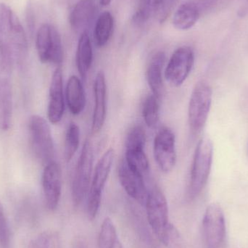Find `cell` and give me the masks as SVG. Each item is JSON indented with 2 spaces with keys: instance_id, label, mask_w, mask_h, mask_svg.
<instances>
[{
  "instance_id": "603a6c76",
  "label": "cell",
  "mask_w": 248,
  "mask_h": 248,
  "mask_svg": "<svg viewBox=\"0 0 248 248\" xmlns=\"http://www.w3.org/2000/svg\"><path fill=\"white\" fill-rule=\"evenodd\" d=\"M113 26L114 20L110 12H104L99 16L94 31V41L99 47H103L108 43L113 34Z\"/></svg>"
},
{
  "instance_id": "cb8c5ba5",
  "label": "cell",
  "mask_w": 248,
  "mask_h": 248,
  "mask_svg": "<svg viewBox=\"0 0 248 248\" xmlns=\"http://www.w3.org/2000/svg\"><path fill=\"white\" fill-rule=\"evenodd\" d=\"M99 248H124L114 223L107 217L103 221L98 236Z\"/></svg>"
},
{
  "instance_id": "ffe728a7",
  "label": "cell",
  "mask_w": 248,
  "mask_h": 248,
  "mask_svg": "<svg viewBox=\"0 0 248 248\" xmlns=\"http://www.w3.org/2000/svg\"><path fill=\"white\" fill-rule=\"evenodd\" d=\"M67 106L71 114L78 116L82 113L86 106V94L82 81L77 76L68 78L65 88Z\"/></svg>"
},
{
  "instance_id": "4316f807",
  "label": "cell",
  "mask_w": 248,
  "mask_h": 248,
  "mask_svg": "<svg viewBox=\"0 0 248 248\" xmlns=\"http://www.w3.org/2000/svg\"><path fill=\"white\" fill-rule=\"evenodd\" d=\"M80 142V129L77 124L71 123L67 128L65 139V160L67 162L71 161L74 157L79 147Z\"/></svg>"
},
{
  "instance_id": "30bf717a",
  "label": "cell",
  "mask_w": 248,
  "mask_h": 248,
  "mask_svg": "<svg viewBox=\"0 0 248 248\" xmlns=\"http://www.w3.org/2000/svg\"><path fill=\"white\" fill-rule=\"evenodd\" d=\"M36 50L42 63L59 66L63 59L62 40L56 28L49 23L42 25L36 34Z\"/></svg>"
},
{
  "instance_id": "484cf974",
  "label": "cell",
  "mask_w": 248,
  "mask_h": 248,
  "mask_svg": "<svg viewBox=\"0 0 248 248\" xmlns=\"http://www.w3.org/2000/svg\"><path fill=\"white\" fill-rule=\"evenodd\" d=\"M160 99L154 94H150L146 97L143 103L142 116L144 123L150 128L157 126L160 117Z\"/></svg>"
},
{
  "instance_id": "83f0119b",
  "label": "cell",
  "mask_w": 248,
  "mask_h": 248,
  "mask_svg": "<svg viewBox=\"0 0 248 248\" xmlns=\"http://www.w3.org/2000/svg\"><path fill=\"white\" fill-rule=\"evenodd\" d=\"M29 248H62V242L57 232H44L31 242Z\"/></svg>"
},
{
  "instance_id": "ba28073f",
  "label": "cell",
  "mask_w": 248,
  "mask_h": 248,
  "mask_svg": "<svg viewBox=\"0 0 248 248\" xmlns=\"http://www.w3.org/2000/svg\"><path fill=\"white\" fill-rule=\"evenodd\" d=\"M204 248H223L227 238V226L224 211L219 204L207 207L202 221Z\"/></svg>"
},
{
  "instance_id": "3957f363",
  "label": "cell",
  "mask_w": 248,
  "mask_h": 248,
  "mask_svg": "<svg viewBox=\"0 0 248 248\" xmlns=\"http://www.w3.org/2000/svg\"><path fill=\"white\" fill-rule=\"evenodd\" d=\"M29 140L33 155L44 166L55 161V145L52 131L43 117L33 115L29 122Z\"/></svg>"
},
{
  "instance_id": "52a82bcc",
  "label": "cell",
  "mask_w": 248,
  "mask_h": 248,
  "mask_svg": "<svg viewBox=\"0 0 248 248\" xmlns=\"http://www.w3.org/2000/svg\"><path fill=\"white\" fill-rule=\"evenodd\" d=\"M145 206L149 224L155 235L163 243L171 224L169 222L167 200L160 188L153 186L148 191Z\"/></svg>"
},
{
  "instance_id": "6da1fadb",
  "label": "cell",
  "mask_w": 248,
  "mask_h": 248,
  "mask_svg": "<svg viewBox=\"0 0 248 248\" xmlns=\"http://www.w3.org/2000/svg\"><path fill=\"white\" fill-rule=\"evenodd\" d=\"M0 43L13 59L21 66L28 55L26 32L16 13L8 5L0 3Z\"/></svg>"
},
{
  "instance_id": "4fadbf2b",
  "label": "cell",
  "mask_w": 248,
  "mask_h": 248,
  "mask_svg": "<svg viewBox=\"0 0 248 248\" xmlns=\"http://www.w3.org/2000/svg\"><path fill=\"white\" fill-rule=\"evenodd\" d=\"M118 176L127 195L139 203L145 205L148 191L146 187L144 176L130 168L124 159L118 167Z\"/></svg>"
},
{
  "instance_id": "7c38bea8",
  "label": "cell",
  "mask_w": 248,
  "mask_h": 248,
  "mask_svg": "<svg viewBox=\"0 0 248 248\" xmlns=\"http://www.w3.org/2000/svg\"><path fill=\"white\" fill-rule=\"evenodd\" d=\"M153 153L161 171L169 173L173 170L176 163V137L169 127H162L156 134Z\"/></svg>"
},
{
  "instance_id": "9a60e30c",
  "label": "cell",
  "mask_w": 248,
  "mask_h": 248,
  "mask_svg": "<svg viewBox=\"0 0 248 248\" xmlns=\"http://www.w3.org/2000/svg\"><path fill=\"white\" fill-rule=\"evenodd\" d=\"M49 95L48 119L52 124H58L62 120L65 112L63 78L62 69L60 67H58L52 74Z\"/></svg>"
},
{
  "instance_id": "5bb4252c",
  "label": "cell",
  "mask_w": 248,
  "mask_h": 248,
  "mask_svg": "<svg viewBox=\"0 0 248 248\" xmlns=\"http://www.w3.org/2000/svg\"><path fill=\"white\" fill-rule=\"evenodd\" d=\"M42 188L48 209L51 211L56 209L62 191L61 169L56 162H52L45 166L42 174Z\"/></svg>"
},
{
  "instance_id": "ac0fdd59",
  "label": "cell",
  "mask_w": 248,
  "mask_h": 248,
  "mask_svg": "<svg viewBox=\"0 0 248 248\" xmlns=\"http://www.w3.org/2000/svg\"><path fill=\"white\" fill-rule=\"evenodd\" d=\"M165 61L166 55L164 52H157L150 60L146 72L147 84L151 90L152 94L160 100L164 93L163 69Z\"/></svg>"
},
{
  "instance_id": "8992f818",
  "label": "cell",
  "mask_w": 248,
  "mask_h": 248,
  "mask_svg": "<svg viewBox=\"0 0 248 248\" xmlns=\"http://www.w3.org/2000/svg\"><path fill=\"white\" fill-rule=\"evenodd\" d=\"M213 92L205 81H199L194 87L188 108V122L193 134H198L206 124L211 103Z\"/></svg>"
},
{
  "instance_id": "5b68a950",
  "label": "cell",
  "mask_w": 248,
  "mask_h": 248,
  "mask_svg": "<svg viewBox=\"0 0 248 248\" xmlns=\"http://www.w3.org/2000/svg\"><path fill=\"white\" fill-rule=\"evenodd\" d=\"M114 156V150L109 148L105 152L96 165L89 189L87 202V214L90 220L94 219L98 214L102 195L111 171Z\"/></svg>"
},
{
  "instance_id": "9c48e42d",
  "label": "cell",
  "mask_w": 248,
  "mask_h": 248,
  "mask_svg": "<svg viewBox=\"0 0 248 248\" xmlns=\"http://www.w3.org/2000/svg\"><path fill=\"white\" fill-rule=\"evenodd\" d=\"M94 152L93 144L87 140L77 162L71 186V195L75 206H78L89 192L93 178Z\"/></svg>"
},
{
  "instance_id": "e0dca14e",
  "label": "cell",
  "mask_w": 248,
  "mask_h": 248,
  "mask_svg": "<svg viewBox=\"0 0 248 248\" xmlns=\"http://www.w3.org/2000/svg\"><path fill=\"white\" fill-rule=\"evenodd\" d=\"M174 0H144L138 9L133 20L137 24H142L149 18L156 16L160 22L166 20L169 16Z\"/></svg>"
},
{
  "instance_id": "7a4b0ae2",
  "label": "cell",
  "mask_w": 248,
  "mask_h": 248,
  "mask_svg": "<svg viewBox=\"0 0 248 248\" xmlns=\"http://www.w3.org/2000/svg\"><path fill=\"white\" fill-rule=\"evenodd\" d=\"M213 155L212 141L208 137H203L198 143L191 167L188 189V196L190 199L197 198L205 188L211 173Z\"/></svg>"
},
{
  "instance_id": "8fae6325",
  "label": "cell",
  "mask_w": 248,
  "mask_h": 248,
  "mask_svg": "<svg viewBox=\"0 0 248 248\" xmlns=\"http://www.w3.org/2000/svg\"><path fill=\"white\" fill-rule=\"evenodd\" d=\"M195 54L192 48L181 46L174 51L166 65L165 78L170 85L179 87L184 84L193 68Z\"/></svg>"
},
{
  "instance_id": "44dd1931",
  "label": "cell",
  "mask_w": 248,
  "mask_h": 248,
  "mask_svg": "<svg viewBox=\"0 0 248 248\" xmlns=\"http://www.w3.org/2000/svg\"><path fill=\"white\" fill-rule=\"evenodd\" d=\"M201 6L195 1L181 4L175 12L173 25L179 30H189L193 27L201 17Z\"/></svg>"
},
{
  "instance_id": "d4e9b609",
  "label": "cell",
  "mask_w": 248,
  "mask_h": 248,
  "mask_svg": "<svg viewBox=\"0 0 248 248\" xmlns=\"http://www.w3.org/2000/svg\"><path fill=\"white\" fill-rule=\"evenodd\" d=\"M124 160L130 168L140 174L144 176L148 172L150 164L148 157L145 153V149L125 150Z\"/></svg>"
},
{
  "instance_id": "f546056e",
  "label": "cell",
  "mask_w": 248,
  "mask_h": 248,
  "mask_svg": "<svg viewBox=\"0 0 248 248\" xmlns=\"http://www.w3.org/2000/svg\"><path fill=\"white\" fill-rule=\"evenodd\" d=\"M11 248V235L4 208L0 202V248Z\"/></svg>"
},
{
  "instance_id": "7402d4cb",
  "label": "cell",
  "mask_w": 248,
  "mask_h": 248,
  "mask_svg": "<svg viewBox=\"0 0 248 248\" xmlns=\"http://www.w3.org/2000/svg\"><path fill=\"white\" fill-rule=\"evenodd\" d=\"M93 61L91 40L87 32H83L78 39L77 50V66L82 79H86Z\"/></svg>"
},
{
  "instance_id": "d6986e66",
  "label": "cell",
  "mask_w": 248,
  "mask_h": 248,
  "mask_svg": "<svg viewBox=\"0 0 248 248\" xmlns=\"http://www.w3.org/2000/svg\"><path fill=\"white\" fill-rule=\"evenodd\" d=\"M96 10L97 5L94 0H79L70 14L71 28L76 31H84L94 19Z\"/></svg>"
},
{
  "instance_id": "2e32d148",
  "label": "cell",
  "mask_w": 248,
  "mask_h": 248,
  "mask_svg": "<svg viewBox=\"0 0 248 248\" xmlns=\"http://www.w3.org/2000/svg\"><path fill=\"white\" fill-rule=\"evenodd\" d=\"M94 97L92 132L97 134L104 126L107 116V84L106 75L103 71L97 73L94 79Z\"/></svg>"
},
{
  "instance_id": "4dcf8cb0",
  "label": "cell",
  "mask_w": 248,
  "mask_h": 248,
  "mask_svg": "<svg viewBox=\"0 0 248 248\" xmlns=\"http://www.w3.org/2000/svg\"><path fill=\"white\" fill-rule=\"evenodd\" d=\"M112 0H100V4L103 6H108L111 3Z\"/></svg>"
},
{
  "instance_id": "f1b7e54d",
  "label": "cell",
  "mask_w": 248,
  "mask_h": 248,
  "mask_svg": "<svg viewBox=\"0 0 248 248\" xmlns=\"http://www.w3.org/2000/svg\"><path fill=\"white\" fill-rule=\"evenodd\" d=\"M146 133L141 125H134L130 129L125 139V150L129 149H145Z\"/></svg>"
},
{
  "instance_id": "277c9868",
  "label": "cell",
  "mask_w": 248,
  "mask_h": 248,
  "mask_svg": "<svg viewBox=\"0 0 248 248\" xmlns=\"http://www.w3.org/2000/svg\"><path fill=\"white\" fill-rule=\"evenodd\" d=\"M14 62L10 54L0 43V130L10 128L13 117L12 71Z\"/></svg>"
}]
</instances>
